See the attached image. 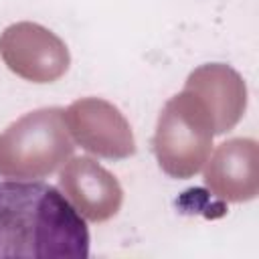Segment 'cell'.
<instances>
[{
	"label": "cell",
	"instance_id": "1",
	"mask_svg": "<svg viewBox=\"0 0 259 259\" xmlns=\"http://www.w3.org/2000/svg\"><path fill=\"white\" fill-rule=\"evenodd\" d=\"M89 257V229L75 204L42 180L0 182V259Z\"/></svg>",
	"mask_w": 259,
	"mask_h": 259
},
{
	"label": "cell",
	"instance_id": "2",
	"mask_svg": "<svg viewBox=\"0 0 259 259\" xmlns=\"http://www.w3.org/2000/svg\"><path fill=\"white\" fill-rule=\"evenodd\" d=\"M61 109H40L0 136V174L42 176L65 160L73 146L61 125Z\"/></svg>",
	"mask_w": 259,
	"mask_h": 259
},
{
	"label": "cell",
	"instance_id": "3",
	"mask_svg": "<svg viewBox=\"0 0 259 259\" xmlns=\"http://www.w3.org/2000/svg\"><path fill=\"white\" fill-rule=\"evenodd\" d=\"M53 34L36 24H14L10 26L0 42L2 55L8 67L28 79L51 81L67 69V51L57 38L42 47Z\"/></svg>",
	"mask_w": 259,
	"mask_h": 259
},
{
	"label": "cell",
	"instance_id": "4",
	"mask_svg": "<svg viewBox=\"0 0 259 259\" xmlns=\"http://www.w3.org/2000/svg\"><path fill=\"white\" fill-rule=\"evenodd\" d=\"M67 113L77 140L87 150L107 158H123L134 152V140L127 123L119 111L105 101H77Z\"/></svg>",
	"mask_w": 259,
	"mask_h": 259
},
{
	"label": "cell",
	"instance_id": "5",
	"mask_svg": "<svg viewBox=\"0 0 259 259\" xmlns=\"http://www.w3.org/2000/svg\"><path fill=\"white\" fill-rule=\"evenodd\" d=\"M63 188L75 200V208L93 221L107 219L115 212L121 190L117 182L89 158H77L61 176Z\"/></svg>",
	"mask_w": 259,
	"mask_h": 259
}]
</instances>
